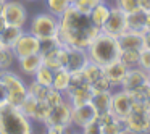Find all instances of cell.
<instances>
[{
	"label": "cell",
	"instance_id": "cell-46",
	"mask_svg": "<svg viewBox=\"0 0 150 134\" xmlns=\"http://www.w3.org/2000/svg\"><path fill=\"white\" fill-rule=\"evenodd\" d=\"M147 84H149V87H150V71H149V74H147Z\"/></svg>",
	"mask_w": 150,
	"mask_h": 134
},
{
	"label": "cell",
	"instance_id": "cell-22",
	"mask_svg": "<svg viewBox=\"0 0 150 134\" xmlns=\"http://www.w3.org/2000/svg\"><path fill=\"white\" fill-rule=\"evenodd\" d=\"M108 15H110V7L105 4L103 0H100V2L92 8L91 13H89V18H91V21L94 23V26H97L98 29H102V26L105 24Z\"/></svg>",
	"mask_w": 150,
	"mask_h": 134
},
{
	"label": "cell",
	"instance_id": "cell-30",
	"mask_svg": "<svg viewBox=\"0 0 150 134\" xmlns=\"http://www.w3.org/2000/svg\"><path fill=\"white\" fill-rule=\"evenodd\" d=\"M18 107H20V110L23 111L29 120H33V118H34V111H36V107H37V99L33 97L31 94H28Z\"/></svg>",
	"mask_w": 150,
	"mask_h": 134
},
{
	"label": "cell",
	"instance_id": "cell-31",
	"mask_svg": "<svg viewBox=\"0 0 150 134\" xmlns=\"http://www.w3.org/2000/svg\"><path fill=\"white\" fill-rule=\"evenodd\" d=\"M62 44L63 42L60 40L58 36H55V37H42V39H39V53L40 55H45L47 52H50V50L60 47Z\"/></svg>",
	"mask_w": 150,
	"mask_h": 134
},
{
	"label": "cell",
	"instance_id": "cell-38",
	"mask_svg": "<svg viewBox=\"0 0 150 134\" xmlns=\"http://www.w3.org/2000/svg\"><path fill=\"white\" fill-rule=\"evenodd\" d=\"M91 87H92V91L94 92H103V91H113V87H111V84H110V81L107 79V76H102V78H98V79H95L94 82L91 84Z\"/></svg>",
	"mask_w": 150,
	"mask_h": 134
},
{
	"label": "cell",
	"instance_id": "cell-45",
	"mask_svg": "<svg viewBox=\"0 0 150 134\" xmlns=\"http://www.w3.org/2000/svg\"><path fill=\"white\" fill-rule=\"evenodd\" d=\"M7 26V21H5V18L2 16V13H0V33H2V29Z\"/></svg>",
	"mask_w": 150,
	"mask_h": 134
},
{
	"label": "cell",
	"instance_id": "cell-14",
	"mask_svg": "<svg viewBox=\"0 0 150 134\" xmlns=\"http://www.w3.org/2000/svg\"><path fill=\"white\" fill-rule=\"evenodd\" d=\"M147 74L149 73L145 71L140 66H136V68H127L126 74H124V79L121 82V89L127 92H132L136 89L142 87L144 84H147Z\"/></svg>",
	"mask_w": 150,
	"mask_h": 134
},
{
	"label": "cell",
	"instance_id": "cell-5",
	"mask_svg": "<svg viewBox=\"0 0 150 134\" xmlns=\"http://www.w3.org/2000/svg\"><path fill=\"white\" fill-rule=\"evenodd\" d=\"M89 62L87 50L81 47H71L63 44L60 47V63L62 68H66L69 73L81 71Z\"/></svg>",
	"mask_w": 150,
	"mask_h": 134
},
{
	"label": "cell",
	"instance_id": "cell-19",
	"mask_svg": "<svg viewBox=\"0 0 150 134\" xmlns=\"http://www.w3.org/2000/svg\"><path fill=\"white\" fill-rule=\"evenodd\" d=\"M18 65H20V69L24 74L34 76L36 71L40 68V65H42V55L37 52V53L26 55V57H23V58H18Z\"/></svg>",
	"mask_w": 150,
	"mask_h": 134
},
{
	"label": "cell",
	"instance_id": "cell-7",
	"mask_svg": "<svg viewBox=\"0 0 150 134\" xmlns=\"http://www.w3.org/2000/svg\"><path fill=\"white\" fill-rule=\"evenodd\" d=\"M129 133H150L149 105L144 102H134L131 113L124 118Z\"/></svg>",
	"mask_w": 150,
	"mask_h": 134
},
{
	"label": "cell",
	"instance_id": "cell-41",
	"mask_svg": "<svg viewBox=\"0 0 150 134\" xmlns=\"http://www.w3.org/2000/svg\"><path fill=\"white\" fill-rule=\"evenodd\" d=\"M45 128H47V133H50V134H62L68 131V128L60 126V124H50V126H45Z\"/></svg>",
	"mask_w": 150,
	"mask_h": 134
},
{
	"label": "cell",
	"instance_id": "cell-20",
	"mask_svg": "<svg viewBox=\"0 0 150 134\" xmlns=\"http://www.w3.org/2000/svg\"><path fill=\"white\" fill-rule=\"evenodd\" d=\"M127 29L137 31V33H145L147 31V11L140 8V10L127 15Z\"/></svg>",
	"mask_w": 150,
	"mask_h": 134
},
{
	"label": "cell",
	"instance_id": "cell-47",
	"mask_svg": "<svg viewBox=\"0 0 150 134\" xmlns=\"http://www.w3.org/2000/svg\"><path fill=\"white\" fill-rule=\"evenodd\" d=\"M2 8H4V2H0V13H2Z\"/></svg>",
	"mask_w": 150,
	"mask_h": 134
},
{
	"label": "cell",
	"instance_id": "cell-21",
	"mask_svg": "<svg viewBox=\"0 0 150 134\" xmlns=\"http://www.w3.org/2000/svg\"><path fill=\"white\" fill-rule=\"evenodd\" d=\"M24 33L23 28L20 26H15V24H7V26L2 29L0 33V40H2V45L4 47H13L15 42L18 40V37Z\"/></svg>",
	"mask_w": 150,
	"mask_h": 134
},
{
	"label": "cell",
	"instance_id": "cell-4",
	"mask_svg": "<svg viewBox=\"0 0 150 134\" xmlns=\"http://www.w3.org/2000/svg\"><path fill=\"white\" fill-rule=\"evenodd\" d=\"M58 31H60V18L52 15L50 11L36 15L29 24V33L34 34L37 39L55 37L58 36Z\"/></svg>",
	"mask_w": 150,
	"mask_h": 134
},
{
	"label": "cell",
	"instance_id": "cell-11",
	"mask_svg": "<svg viewBox=\"0 0 150 134\" xmlns=\"http://www.w3.org/2000/svg\"><path fill=\"white\" fill-rule=\"evenodd\" d=\"M132 105H134V99L132 94L124 89L120 87V91L113 92V102H111V113L115 115L116 118H124L131 113L132 110Z\"/></svg>",
	"mask_w": 150,
	"mask_h": 134
},
{
	"label": "cell",
	"instance_id": "cell-12",
	"mask_svg": "<svg viewBox=\"0 0 150 134\" xmlns=\"http://www.w3.org/2000/svg\"><path fill=\"white\" fill-rule=\"evenodd\" d=\"M11 50H13L16 60L23 58L26 55H31V53H37L39 52V39L34 34H31L29 31L23 33L15 42V45L11 47Z\"/></svg>",
	"mask_w": 150,
	"mask_h": 134
},
{
	"label": "cell",
	"instance_id": "cell-9",
	"mask_svg": "<svg viewBox=\"0 0 150 134\" xmlns=\"http://www.w3.org/2000/svg\"><path fill=\"white\" fill-rule=\"evenodd\" d=\"M2 16L5 18L7 24H15V26L24 28L28 21V11L21 2H13V0H5L4 8H2Z\"/></svg>",
	"mask_w": 150,
	"mask_h": 134
},
{
	"label": "cell",
	"instance_id": "cell-8",
	"mask_svg": "<svg viewBox=\"0 0 150 134\" xmlns=\"http://www.w3.org/2000/svg\"><path fill=\"white\" fill-rule=\"evenodd\" d=\"M100 31L105 34H110L113 37L121 36L124 31H127V15L121 8H118L116 5L110 7V15H108L107 21H105Z\"/></svg>",
	"mask_w": 150,
	"mask_h": 134
},
{
	"label": "cell",
	"instance_id": "cell-32",
	"mask_svg": "<svg viewBox=\"0 0 150 134\" xmlns=\"http://www.w3.org/2000/svg\"><path fill=\"white\" fill-rule=\"evenodd\" d=\"M84 86H91V84H89L87 78L84 76L82 69L81 71H74V73H71V79H69V86L66 89V92L74 91V89H79V87H84Z\"/></svg>",
	"mask_w": 150,
	"mask_h": 134
},
{
	"label": "cell",
	"instance_id": "cell-40",
	"mask_svg": "<svg viewBox=\"0 0 150 134\" xmlns=\"http://www.w3.org/2000/svg\"><path fill=\"white\" fill-rule=\"evenodd\" d=\"M82 133L84 134H100V124L97 123V118H95L92 123H89L87 126H84L82 128Z\"/></svg>",
	"mask_w": 150,
	"mask_h": 134
},
{
	"label": "cell",
	"instance_id": "cell-1",
	"mask_svg": "<svg viewBox=\"0 0 150 134\" xmlns=\"http://www.w3.org/2000/svg\"><path fill=\"white\" fill-rule=\"evenodd\" d=\"M98 33L100 29L94 26L89 15L78 11L73 5L60 16L58 37L65 45L87 49V45Z\"/></svg>",
	"mask_w": 150,
	"mask_h": 134
},
{
	"label": "cell",
	"instance_id": "cell-44",
	"mask_svg": "<svg viewBox=\"0 0 150 134\" xmlns=\"http://www.w3.org/2000/svg\"><path fill=\"white\" fill-rule=\"evenodd\" d=\"M140 8L145 11H150V0H140Z\"/></svg>",
	"mask_w": 150,
	"mask_h": 134
},
{
	"label": "cell",
	"instance_id": "cell-10",
	"mask_svg": "<svg viewBox=\"0 0 150 134\" xmlns=\"http://www.w3.org/2000/svg\"><path fill=\"white\" fill-rule=\"evenodd\" d=\"M71 111H73V105L68 102V99H65L63 102H60L58 105L50 108L49 116L45 118L42 124L50 126V124H60V126L69 128L71 126Z\"/></svg>",
	"mask_w": 150,
	"mask_h": 134
},
{
	"label": "cell",
	"instance_id": "cell-3",
	"mask_svg": "<svg viewBox=\"0 0 150 134\" xmlns=\"http://www.w3.org/2000/svg\"><path fill=\"white\" fill-rule=\"evenodd\" d=\"M33 133L31 120L18 105H0V134H29Z\"/></svg>",
	"mask_w": 150,
	"mask_h": 134
},
{
	"label": "cell",
	"instance_id": "cell-18",
	"mask_svg": "<svg viewBox=\"0 0 150 134\" xmlns=\"http://www.w3.org/2000/svg\"><path fill=\"white\" fill-rule=\"evenodd\" d=\"M94 95V91H92L91 86H84V87L74 89V91L65 92V97L68 99V102L73 105V107H79V105L89 104Z\"/></svg>",
	"mask_w": 150,
	"mask_h": 134
},
{
	"label": "cell",
	"instance_id": "cell-37",
	"mask_svg": "<svg viewBox=\"0 0 150 134\" xmlns=\"http://www.w3.org/2000/svg\"><path fill=\"white\" fill-rule=\"evenodd\" d=\"M98 2H100V0H74L71 5L78 11H81V13H84V15H89L92 11V8H94Z\"/></svg>",
	"mask_w": 150,
	"mask_h": 134
},
{
	"label": "cell",
	"instance_id": "cell-27",
	"mask_svg": "<svg viewBox=\"0 0 150 134\" xmlns=\"http://www.w3.org/2000/svg\"><path fill=\"white\" fill-rule=\"evenodd\" d=\"M120 60L127 68H136L140 62V50H121Z\"/></svg>",
	"mask_w": 150,
	"mask_h": 134
},
{
	"label": "cell",
	"instance_id": "cell-6",
	"mask_svg": "<svg viewBox=\"0 0 150 134\" xmlns=\"http://www.w3.org/2000/svg\"><path fill=\"white\" fill-rule=\"evenodd\" d=\"M0 81L4 82L8 91V104L20 105L23 99L28 95V86L16 73L10 71V69L0 71Z\"/></svg>",
	"mask_w": 150,
	"mask_h": 134
},
{
	"label": "cell",
	"instance_id": "cell-42",
	"mask_svg": "<svg viewBox=\"0 0 150 134\" xmlns=\"http://www.w3.org/2000/svg\"><path fill=\"white\" fill-rule=\"evenodd\" d=\"M8 102V91L5 87V84L0 81V105H4Z\"/></svg>",
	"mask_w": 150,
	"mask_h": 134
},
{
	"label": "cell",
	"instance_id": "cell-2",
	"mask_svg": "<svg viewBox=\"0 0 150 134\" xmlns=\"http://www.w3.org/2000/svg\"><path fill=\"white\" fill-rule=\"evenodd\" d=\"M86 50H87L89 60L98 63L102 66L118 60L120 58V53H121V49L118 45L116 37L110 36V34H105L102 31L92 39V42L87 45Z\"/></svg>",
	"mask_w": 150,
	"mask_h": 134
},
{
	"label": "cell",
	"instance_id": "cell-33",
	"mask_svg": "<svg viewBox=\"0 0 150 134\" xmlns=\"http://www.w3.org/2000/svg\"><path fill=\"white\" fill-rule=\"evenodd\" d=\"M15 53L10 47H2L0 50V71H4V69H10V66L13 65L15 62Z\"/></svg>",
	"mask_w": 150,
	"mask_h": 134
},
{
	"label": "cell",
	"instance_id": "cell-51",
	"mask_svg": "<svg viewBox=\"0 0 150 134\" xmlns=\"http://www.w3.org/2000/svg\"><path fill=\"white\" fill-rule=\"evenodd\" d=\"M0 2H5V0H0Z\"/></svg>",
	"mask_w": 150,
	"mask_h": 134
},
{
	"label": "cell",
	"instance_id": "cell-29",
	"mask_svg": "<svg viewBox=\"0 0 150 134\" xmlns=\"http://www.w3.org/2000/svg\"><path fill=\"white\" fill-rule=\"evenodd\" d=\"M49 87L50 86H42V84H39L36 79H33V81L28 84V94H31L33 97H36L37 100H45Z\"/></svg>",
	"mask_w": 150,
	"mask_h": 134
},
{
	"label": "cell",
	"instance_id": "cell-28",
	"mask_svg": "<svg viewBox=\"0 0 150 134\" xmlns=\"http://www.w3.org/2000/svg\"><path fill=\"white\" fill-rule=\"evenodd\" d=\"M34 79H36L39 84L42 86H52V81H53V69H50L49 66H45L42 63L40 65V68L36 71V74L33 76Z\"/></svg>",
	"mask_w": 150,
	"mask_h": 134
},
{
	"label": "cell",
	"instance_id": "cell-25",
	"mask_svg": "<svg viewBox=\"0 0 150 134\" xmlns=\"http://www.w3.org/2000/svg\"><path fill=\"white\" fill-rule=\"evenodd\" d=\"M62 45H63V44H62ZM62 45H60V47H62ZM60 47H57V49L47 52L45 55H42V63L45 66H49L50 69H53V71H57V69L62 68V63H60Z\"/></svg>",
	"mask_w": 150,
	"mask_h": 134
},
{
	"label": "cell",
	"instance_id": "cell-15",
	"mask_svg": "<svg viewBox=\"0 0 150 134\" xmlns=\"http://www.w3.org/2000/svg\"><path fill=\"white\" fill-rule=\"evenodd\" d=\"M126 71H127V66L124 65L120 58L103 66V73H105V76H107V79L110 81V84L113 89L121 87V82H123V79H124Z\"/></svg>",
	"mask_w": 150,
	"mask_h": 134
},
{
	"label": "cell",
	"instance_id": "cell-24",
	"mask_svg": "<svg viewBox=\"0 0 150 134\" xmlns=\"http://www.w3.org/2000/svg\"><path fill=\"white\" fill-rule=\"evenodd\" d=\"M82 73H84V76L87 78L89 84H92L95 79L102 78V76L105 74V73H103V66L98 65V63H95V62H91V60H89L87 65L82 68Z\"/></svg>",
	"mask_w": 150,
	"mask_h": 134
},
{
	"label": "cell",
	"instance_id": "cell-23",
	"mask_svg": "<svg viewBox=\"0 0 150 134\" xmlns=\"http://www.w3.org/2000/svg\"><path fill=\"white\" fill-rule=\"evenodd\" d=\"M69 79H71V73L66 68H60L57 71H53V81H52V87L62 91L63 94L66 92L69 86Z\"/></svg>",
	"mask_w": 150,
	"mask_h": 134
},
{
	"label": "cell",
	"instance_id": "cell-49",
	"mask_svg": "<svg viewBox=\"0 0 150 134\" xmlns=\"http://www.w3.org/2000/svg\"><path fill=\"white\" fill-rule=\"evenodd\" d=\"M149 116H150V107H149Z\"/></svg>",
	"mask_w": 150,
	"mask_h": 134
},
{
	"label": "cell",
	"instance_id": "cell-16",
	"mask_svg": "<svg viewBox=\"0 0 150 134\" xmlns=\"http://www.w3.org/2000/svg\"><path fill=\"white\" fill-rule=\"evenodd\" d=\"M116 39L121 50H142L144 49V33L127 29L121 36H118Z\"/></svg>",
	"mask_w": 150,
	"mask_h": 134
},
{
	"label": "cell",
	"instance_id": "cell-48",
	"mask_svg": "<svg viewBox=\"0 0 150 134\" xmlns=\"http://www.w3.org/2000/svg\"><path fill=\"white\" fill-rule=\"evenodd\" d=\"M2 47H4V45H2V40H0V50H2Z\"/></svg>",
	"mask_w": 150,
	"mask_h": 134
},
{
	"label": "cell",
	"instance_id": "cell-26",
	"mask_svg": "<svg viewBox=\"0 0 150 134\" xmlns=\"http://www.w3.org/2000/svg\"><path fill=\"white\" fill-rule=\"evenodd\" d=\"M45 4H47V10L58 18L71 7L69 0H45Z\"/></svg>",
	"mask_w": 150,
	"mask_h": 134
},
{
	"label": "cell",
	"instance_id": "cell-17",
	"mask_svg": "<svg viewBox=\"0 0 150 134\" xmlns=\"http://www.w3.org/2000/svg\"><path fill=\"white\" fill-rule=\"evenodd\" d=\"M111 102H113V91H103V92H94L91 99L92 107L95 108L97 115L110 113L111 111Z\"/></svg>",
	"mask_w": 150,
	"mask_h": 134
},
{
	"label": "cell",
	"instance_id": "cell-34",
	"mask_svg": "<svg viewBox=\"0 0 150 134\" xmlns=\"http://www.w3.org/2000/svg\"><path fill=\"white\" fill-rule=\"evenodd\" d=\"M50 105L47 104L45 100H37V107H36V111H34V121H39V123H44L45 118L49 116L50 113Z\"/></svg>",
	"mask_w": 150,
	"mask_h": 134
},
{
	"label": "cell",
	"instance_id": "cell-43",
	"mask_svg": "<svg viewBox=\"0 0 150 134\" xmlns=\"http://www.w3.org/2000/svg\"><path fill=\"white\" fill-rule=\"evenodd\" d=\"M144 49H150V29L144 33Z\"/></svg>",
	"mask_w": 150,
	"mask_h": 134
},
{
	"label": "cell",
	"instance_id": "cell-13",
	"mask_svg": "<svg viewBox=\"0 0 150 134\" xmlns=\"http://www.w3.org/2000/svg\"><path fill=\"white\" fill-rule=\"evenodd\" d=\"M97 118V111L95 108L92 107V104H84V105H79V107H73L71 111V124L79 129H82L84 126H87L89 123Z\"/></svg>",
	"mask_w": 150,
	"mask_h": 134
},
{
	"label": "cell",
	"instance_id": "cell-36",
	"mask_svg": "<svg viewBox=\"0 0 150 134\" xmlns=\"http://www.w3.org/2000/svg\"><path fill=\"white\" fill-rule=\"evenodd\" d=\"M65 99L66 97H65V94H63L62 91H58V89H55V87L50 86L49 92H47V97H45V102L50 105V107H55V105H58L60 102H63Z\"/></svg>",
	"mask_w": 150,
	"mask_h": 134
},
{
	"label": "cell",
	"instance_id": "cell-39",
	"mask_svg": "<svg viewBox=\"0 0 150 134\" xmlns=\"http://www.w3.org/2000/svg\"><path fill=\"white\" fill-rule=\"evenodd\" d=\"M139 66H140V68H144L147 73L150 71V49H142V50H140Z\"/></svg>",
	"mask_w": 150,
	"mask_h": 134
},
{
	"label": "cell",
	"instance_id": "cell-35",
	"mask_svg": "<svg viewBox=\"0 0 150 134\" xmlns=\"http://www.w3.org/2000/svg\"><path fill=\"white\" fill-rule=\"evenodd\" d=\"M116 7L121 8L126 15L140 10V0H116Z\"/></svg>",
	"mask_w": 150,
	"mask_h": 134
},
{
	"label": "cell",
	"instance_id": "cell-50",
	"mask_svg": "<svg viewBox=\"0 0 150 134\" xmlns=\"http://www.w3.org/2000/svg\"><path fill=\"white\" fill-rule=\"evenodd\" d=\"M69 2H71V4H73V2H74V0H69Z\"/></svg>",
	"mask_w": 150,
	"mask_h": 134
}]
</instances>
